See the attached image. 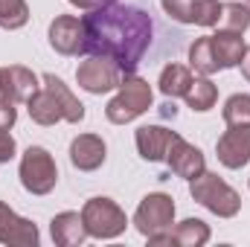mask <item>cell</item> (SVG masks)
Masks as SVG:
<instances>
[{
	"label": "cell",
	"mask_w": 250,
	"mask_h": 247,
	"mask_svg": "<svg viewBox=\"0 0 250 247\" xmlns=\"http://www.w3.org/2000/svg\"><path fill=\"white\" fill-rule=\"evenodd\" d=\"M82 21H84V53L87 56H105L117 62L125 76L137 73V67L146 59L151 38H154V23L146 9L117 0L105 9L87 12Z\"/></svg>",
	"instance_id": "6da1fadb"
},
{
	"label": "cell",
	"mask_w": 250,
	"mask_h": 247,
	"mask_svg": "<svg viewBox=\"0 0 250 247\" xmlns=\"http://www.w3.org/2000/svg\"><path fill=\"white\" fill-rule=\"evenodd\" d=\"M41 82H44V84H41V87L32 93V99L26 102V111H29L32 123L50 128V125H56V123H73L76 125V123L84 120V105L73 96V90L64 84L56 73H44Z\"/></svg>",
	"instance_id": "7a4b0ae2"
},
{
	"label": "cell",
	"mask_w": 250,
	"mask_h": 247,
	"mask_svg": "<svg viewBox=\"0 0 250 247\" xmlns=\"http://www.w3.org/2000/svg\"><path fill=\"white\" fill-rule=\"evenodd\" d=\"M151 102H154L151 84L143 76L128 73V76H123V82L117 87V96L108 102L105 117H108V123H114V125H128V123H134L137 117H143L151 108Z\"/></svg>",
	"instance_id": "3957f363"
},
{
	"label": "cell",
	"mask_w": 250,
	"mask_h": 247,
	"mask_svg": "<svg viewBox=\"0 0 250 247\" xmlns=\"http://www.w3.org/2000/svg\"><path fill=\"white\" fill-rule=\"evenodd\" d=\"M189 195L218 218H236L242 209V195L230 184H224L215 172H207V169L195 181H189Z\"/></svg>",
	"instance_id": "277c9868"
},
{
	"label": "cell",
	"mask_w": 250,
	"mask_h": 247,
	"mask_svg": "<svg viewBox=\"0 0 250 247\" xmlns=\"http://www.w3.org/2000/svg\"><path fill=\"white\" fill-rule=\"evenodd\" d=\"M82 221H84L90 239H105V242L123 236L125 227H128L123 206L111 198H90L82 206Z\"/></svg>",
	"instance_id": "5b68a950"
},
{
	"label": "cell",
	"mask_w": 250,
	"mask_h": 247,
	"mask_svg": "<svg viewBox=\"0 0 250 247\" xmlns=\"http://www.w3.org/2000/svg\"><path fill=\"white\" fill-rule=\"evenodd\" d=\"M21 184L29 195H50L59 184V169L56 160L47 148L41 145H29L21 157Z\"/></svg>",
	"instance_id": "8992f818"
},
{
	"label": "cell",
	"mask_w": 250,
	"mask_h": 247,
	"mask_svg": "<svg viewBox=\"0 0 250 247\" xmlns=\"http://www.w3.org/2000/svg\"><path fill=\"white\" fill-rule=\"evenodd\" d=\"M175 224V201L172 195L166 192H151L140 201L137 212H134V227L140 236H154V233H163Z\"/></svg>",
	"instance_id": "52a82bcc"
},
{
	"label": "cell",
	"mask_w": 250,
	"mask_h": 247,
	"mask_svg": "<svg viewBox=\"0 0 250 247\" xmlns=\"http://www.w3.org/2000/svg\"><path fill=\"white\" fill-rule=\"evenodd\" d=\"M123 76L125 73L120 70V64L111 62V59H105V56H87L84 62L76 67V82H79V87L87 90V93H93V96H102V93L120 87Z\"/></svg>",
	"instance_id": "ba28073f"
},
{
	"label": "cell",
	"mask_w": 250,
	"mask_h": 247,
	"mask_svg": "<svg viewBox=\"0 0 250 247\" xmlns=\"http://www.w3.org/2000/svg\"><path fill=\"white\" fill-rule=\"evenodd\" d=\"M163 12L187 26H218L221 6L218 0H160Z\"/></svg>",
	"instance_id": "9c48e42d"
},
{
	"label": "cell",
	"mask_w": 250,
	"mask_h": 247,
	"mask_svg": "<svg viewBox=\"0 0 250 247\" xmlns=\"http://www.w3.org/2000/svg\"><path fill=\"white\" fill-rule=\"evenodd\" d=\"M218 163L227 169H242L250 163V123L245 125H227V131L215 143Z\"/></svg>",
	"instance_id": "30bf717a"
},
{
	"label": "cell",
	"mask_w": 250,
	"mask_h": 247,
	"mask_svg": "<svg viewBox=\"0 0 250 247\" xmlns=\"http://www.w3.org/2000/svg\"><path fill=\"white\" fill-rule=\"evenodd\" d=\"M41 242L38 227L29 218H21L6 201H0V245L6 247H35Z\"/></svg>",
	"instance_id": "8fae6325"
},
{
	"label": "cell",
	"mask_w": 250,
	"mask_h": 247,
	"mask_svg": "<svg viewBox=\"0 0 250 247\" xmlns=\"http://www.w3.org/2000/svg\"><path fill=\"white\" fill-rule=\"evenodd\" d=\"M38 87H41L38 76L29 67H23V64L0 67V99L15 102V105H26Z\"/></svg>",
	"instance_id": "7c38bea8"
},
{
	"label": "cell",
	"mask_w": 250,
	"mask_h": 247,
	"mask_svg": "<svg viewBox=\"0 0 250 247\" xmlns=\"http://www.w3.org/2000/svg\"><path fill=\"white\" fill-rule=\"evenodd\" d=\"M207 242H209V224H204L201 218H187L163 233L148 236L151 247H204Z\"/></svg>",
	"instance_id": "4fadbf2b"
},
{
	"label": "cell",
	"mask_w": 250,
	"mask_h": 247,
	"mask_svg": "<svg viewBox=\"0 0 250 247\" xmlns=\"http://www.w3.org/2000/svg\"><path fill=\"white\" fill-rule=\"evenodd\" d=\"M50 47L59 56L84 53V21L76 15H59L50 23Z\"/></svg>",
	"instance_id": "5bb4252c"
},
{
	"label": "cell",
	"mask_w": 250,
	"mask_h": 247,
	"mask_svg": "<svg viewBox=\"0 0 250 247\" xmlns=\"http://www.w3.org/2000/svg\"><path fill=\"white\" fill-rule=\"evenodd\" d=\"M134 140H137V151H140L143 160L160 163V160H166L169 148L181 140V134L178 131H169L163 125H143V128H137Z\"/></svg>",
	"instance_id": "9a60e30c"
},
{
	"label": "cell",
	"mask_w": 250,
	"mask_h": 247,
	"mask_svg": "<svg viewBox=\"0 0 250 247\" xmlns=\"http://www.w3.org/2000/svg\"><path fill=\"white\" fill-rule=\"evenodd\" d=\"M108 157V145L99 134H79L70 143V163L79 172H96Z\"/></svg>",
	"instance_id": "2e32d148"
},
{
	"label": "cell",
	"mask_w": 250,
	"mask_h": 247,
	"mask_svg": "<svg viewBox=\"0 0 250 247\" xmlns=\"http://www.w3.org/2000/svg\"><path fill=\"white\" fill-rule=\"evenodd\" d=\"M166 166L172 169V175H178V178H184V181H195V178L207 169V160H204V151H201L198 145H192V143H187V140L181 137V140L169 148Z\"/></svg>",
	"instance_id": "e0dca14e"
},
{
	"label": "cell",
	"mask_w": 250,
	"mask_h": 247,
	"mask_svg": "<svg viewBox=\"0 0 250 247\" xmlns=\"http://www.w3.org/2000/svg\"><path fill=\"white\" fill-rule=\"evenodd\" d=\"M50 236L59 247H76V245H84L87 227H84L79 212H59L50 221Z\"/></svg>",
	"instance_id": "ac0fdd59"
},
{
	"label": "cell",
	"mask_w": 250,
	"mask_h": 247,
	"mask_svg": "<svg viewBox=\"0 0 250 247\" xmlns=\"http://www.w3.org/2000/svg\"><path fill=\"white\" fill-rule=\"evenodd\" d=\"M212 41V53H215V62L218 70H230V67H239L242 56H245V38L242 32H227V29H218L215 35H209Z\"/></svg>",
	"instance_id": "d6986e66"
},
{
	"label": "cell",
	"mask_w": 250,
	"mask_h": 247,
	"mask_svg": "<svg viewBox=\"0 0 250 247\" xmlns=\"http://www.w3.org/2000/svg\"><path fill=\"white\" fill-rule=\"evenodd\" d=\"M189 84H192V70L184 67V64H166L163 73H160V93L166 99H178V96H187Z\"/></svg>",
	"instance_id": "ffe728a7"
},
{
	"label": "cell",
	"mask_w": 250,
	"mask_h": 247,
	"mask_svg": "<svg viewBox=\"0 0 250 247\" xmlns=\"http://www.w3.org/2000/svg\"><path fill=\"white\" fill-rule=\"evenodd\" d=\"M187 105L192 111H198V114H207V111H212L215 108V102H218V87L209 82V76H201V79H192V84H189L187 90Z\"/></svg>",
	"instance_id": "44dd1931"
},
{
	"label": "cell",
	"mask_w": 250,
	"mask_h": 247,
	"mask_svg": "<svg viewBox=\"0 0 250 247\" xmlns=\"http://www.w3.org/2000/svg\"><path fill=\"white\" fill-rule=\"evenodd\" d=\"M189 64H192V70L201 73V76H212V73H218V62H215V53H212V41H209V35L198 38V41L189 47Z\"/></svg>",
	"instance_id": "7402d4cb"
},
{
	"label": "cell",
	"mask_w": 250,
	"mask_h": 247,
	"mask_svg": "<svg viewBox=\"0 0 250 247\" xmlns=\"http://www.w3.org/2000/svg\"><path fill=\"white\" fill-rule=\"evenodd\" d=\"M250 26V9L245 3H224L221 6V18H218V29L227 32H248Z\"/></svg>",
	"instance_id": "603a6c76"
},
{
	"label": "cell",
	"mask_w": 250,
	"mask_h": 247,
	"mask_svg": "<svg viewBox=\"0 0 250 247\" xmlns=\"http://www.w3.org/2000/svg\"><path fill=\"white\" fill-rule=\"evenodd\" d=\"M29 21L26 0H0V29H21Z\"/></svg>",
	"instance_id": "cb8c5ba5"
},
{
	"label": "cell",
	"mask_w": 250,
	"mask_h": 247,
	"mask_svg": "<svg viewBox=\"0 0 250 247\" xmlns=\"http://www.w3.org/2000/svg\"><path fill=\"white\" fill-rule=\"evenodd\" d=\"M221 117H224V123H227V125H245V123H250V93H233V96L224 102Z\"/></svg>",
	"instance_id": "d4e9b609"
},
{
	"label": "cell",
	"mask_w": 250,
	"mask_h": 247,
	"mask_svg": "<svg viewBox=\"0 0 250 247\" xmlns=\"http://www.w3.org/2000/svg\"><path fill=\"white\" fill-rule=\"evenodd\" d=\"M15 123H18V108H15V102L0 99V131H9Z\"/></svg>",
	"instance_id": "484cf974"
},
{
	"label": "cell",
	"mask_w": 250,
	"mask_h": 247,
	"mask_svg": "<svg viewBox=\"0 0 250 247\" xmlns=\"http://www.w3.org/2000/svg\"><path fill=\"white\" fill-rule=\"evenodd\" d=\"M15 151H18L15 137H12L9 131H0V163H9V160L15 157Z\"/></svg>",
	"instance_id": "4316f807"
},
{
	"label": "cell",
	"mask_w": 250,
	"mask_h": 247,
	"mask_svg": "<svg viewBox=\"0 0 250 247\" xmlns=\"http://www.w3.org/2000/svg\"><path fill=\"white\" fill-rule=\"evenodd\" d=\"M111 3H117V0H70V6H76L82 12H96V9H105Z\"/></svg>",
	"instance_id": "83f0119b"
},
{
	"label": "cell",
	"mask_w": 250,
	"mask_h": 247,
	"mask_svg": "<svg viewBox=\"0 0 250 247\" xmlns=\"http://www.w3.org/2000/svg\"><path fill=\"white\" fill-rule=\"evenodd\" d=\"M239 67H242V76L250 82V44L245 47V56H242V62H239Z\"/></svg>",
	"instance_id": "f1b7e54d"
},
{
	"label": "cell",
	"mask_w": 250,
	"mask_h": 247,
	"mask_svg": "<svg viewBox=\"0 0 250 247\" xmlns=\"http://www.w3.org/2000/svg\"><path fill=\"white\" fill-rule=\"evenodd\" d=\"M245 6H248V9H250V0H245Z\"/></svg>",
	"instance_id": "f546056e"
}]
</instances>
